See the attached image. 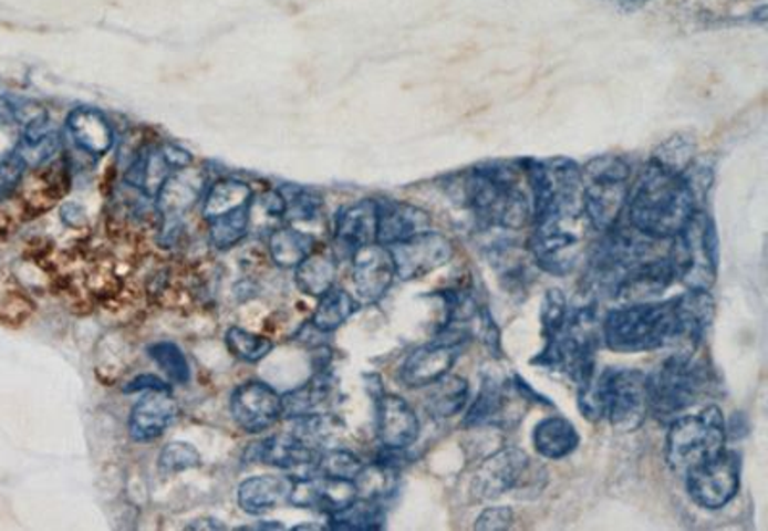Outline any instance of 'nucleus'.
Listing matches in <instances>:
<instances>
[{
  "mask_svg": "<svg viewBox=\"0 0 768 531\" xmlns=\"http://www.w3.org/2000/svg\"><path fill=\"white\" fill-rule=\"evenodd\" d=\"M697 209V200L682 175L650 164L631 190L626 216L632 229L645 237L673 240Z\"/></svg>",
  "mask_w": 768,
  "mask_h": 531,
  "instance_id": "nucleus-1",
  "label": "nucleus"
},
{
  "mask_svg": "<svg viewBox=\"0 0 768 531\" xmlns=\"http://www.w3.org/2000/svg\"><path fill=\"white\" fill-rule=\"evenodd\" d=\"M464 200L480 223L492 229L519 230L532 217V204L519 188L513 167H475L464 180Z\"/></svg>",
  "mask_w": 768,
  "mask_h": 531,
  "instance_id": "nucleus-2",
  "label": "nucleus"
},
{
  "mask_svg": "<svg viewBox=\"0 0 768 531\" xmlns=\"http://www.w3.org/2000/svg\"><path fill=\"white\" fill-rule=\"evenodd\" d=\"M580 410L590 420L608 418L619 431L639 430L647 417L645 374L632 368H608L579 388Z\"/></svg>",
  "mask_w": 768,
  "mask_h": 531,
  "instance_id": "nucleus-3",
  "label": "nucleus"
},
{
  "mask_svg": "<svg viewBox=\"0 0 768 531\" xmlns=\"http://www.w3.org/2000/svg\"><path fill=\"white\" fill-rule=\"evenodd\" d=\"M603 342L616 353H642L678 345V319L673 300L631 303L609 311Z\"/></svg>",
  "mask_w": 768,
  "mask_h": 531,
  "instance_id": "nucleus-4",
  "label": "nucleus"
},
{
  "mask_svg": "<svg viewBox=\"0 0 768 531\" xmlns=\"http://www.w3.org/2000/svg\"><path fill=\"white\" fill-rule=\"evenodd\" d=\"M709 374L692 352L673 353L645 376L647 409L657 420H674L707 392Z\"/></svg>",
  "mask_w": 768,
  "mask_h": 531,
  "instance_id": "nucleus-5",
  "label": "nucleus"
},
{
  "mask_svg": "<svg viewBox=\"0 0 768 531\" xmlns=\"http://www.w3.org/2000/svg\"><path fill=\"white\" fill-rule=\"evenodd\" d=\"M532 190V217L574 221L582 214V169L567 158L529 162L525 169Z\"/></svg>",
  "mask_w": 768,
  "mask_h": 531,
  "instance_id": "nucleus-6",
  "label": "nucleus"
},
{
  "mask_svg": "<svg viewBox=\"0 0 768 531\" xmlns=\"http://www.w3.org/2000/svg\"><path fill=\"white\" fill-rule=\"evenodd\" d=\"M726 449V423L717 405H707L696 415L674 418L668 426L665 459L678 475L713 459Z\"/></svg>",
  "mask_w": 768,
  "mask_h": 531,
  "instance_id": "nucleus-7",
  "label": "nucleus"
},
{
  "mask_svg": "<svg viewBox=\"0 0 768 531\" xmlns=\"http://www.w3.org/2000/svg\"><path fill=\"white\" fill-rule=\"evenodd\" d=\"M631 166L623 158L602 156L582 169V214L595 230L613 229L631 196Z\"/></svg>",
  "mask_w": 768,
  "mask_h": 531,
  "instance_id": "nucleus-8",
  "label": "nucleus"
},
{
  "mask_svg": "<svg viewBox=\"0 0 768 531\" xmlns=\"http://www.w3.org/2000/svg\"><path fill=\"white\" fill-rule=\"evenodd\" d=\"M676 280L688 290H709L718 271V238L710 217L697 209L667 252Z\"/></svg>",
  "mask_w": 768,
  "mask_h": 531,
  "instance_id": "nucleus-9",
  "label": "nucleus"
},
{
  "mask_svg": "<svg viewBox=\"0 0 768 531\" xmlns=\"http://www.w3.org/2000/svg\"><path fill=\"white\" fill-rule=\"evenodd\" d=\"M544 470L530 462L527 452L517 447H504L482 460L471 480V493L479 501H490L506 496L508 491H529L537 493L544 486H538V478H544Z\"/></svg>",
  "mask_w": 768,
  "mask_h": 531,
  "instance_id": "nucleus-10",
  "label": "nucleus"
},
{
  "mask_svg": "<svg viewBox=\"0 0 768 531\" xmlns=\"http://www.w3.org/2000/svg\"><path fill=\"white\" fill-rule=\"evenodd\" d=\"M739 483L741 459L738 452L726 449L686 472L689 499L702 509H725L738 496Z\"/></svg>",
  "mask_w": 768,
  "mask_h": 531,
  "instance_id": "nucleus-11",
  "label": "nucleus"
},
{
  "mask_svg": "<svg viewBox=\"0 0 768 531\" xmlns=\"http://www.w3.org/2000/svg\"><path fill=\"white\" fill-rule=\"evenodd\" d=\"M469 332L464 329H444V336L436 337L433 344L417 347L407 355L399 368V381L407 388H427L452 371L464 352V342Z\"/></svg>",
  "mask_w": 768,
  "mask_h": 531,
  "instance_id": "nucleus-12",
  "label": "nucleus"
},
{
  "mask_svg": "<svg viewBox=\"0 0 768 531\" xmlns=\"http://www.w3.org/2000/svg\"><path fill=\"white\" fill-rule=\"evenodd\" d=\"M571 221H542L535 225L530 235L529 253L538 269L556 277H565L579 263L582 246L569 225Z\"/></svg>",
  "mask_w": 768,
  "mask_h": 531,
  "instance_id": "nucleus-13",
  "label": "nucleus"
},
{
  "mask_svg": "<svg viewBox=\"0 0 768 531\" xmlns=\"http://www.w3.org/2000/svg\"><path fill=\"white\" fill-rule=\"evenodd\" d=\"M396 277L417 280L448 266L454 258V246L440 232H421L417 237L388 246Z\"/></svg>",
  "mask_w": 768,
  "mask_h": 531,
  "instance_id": "nucleus-14",
  "label": "nucleus"
},
{
  "mask_svg": "<svg viewBox=\"0 0 768 531\" xmlns=\"http://www.w3.org/2000/svg\"><path fill=\"white\" fill-rule=\"evenodd\" d=\"M231 415L240 430L261 434L283 418V399L266 382L248 381L232 392Z\"/></svg>",
  "mask_w": 768,
  "mask_h": 531,
  "instance_id": "nucleus-15",
  "label": "nucleus"
},
{
  "mask_svg": "<svg viewBox=\"0 0 768 531\" xmlns=\"http://www.w3.org/2000/svg\"><path fill=\"white\" fill-rule=\"evenodd\" d=\"M320 449L300 441L297 436H271L250 447L247 459L269 467L281 468L292 478H310L318 475Z\"/></svg>",
  "mask_w": 768,
  "mask_h": 531,
  "instance_id": "nucleus-16",
  "label": "nucleus"
},
{
  "mask_svg": "<svg viewBox=\"0 0 768 531\" xmlns=\"http://www.w3.org/2000/svg\"><path fill=\"white\" fill-rule=\"evenodd\" d=\"M394 277L396 269L386 246L375 242L352 256V282L363 302H378L391 290Z\"/></svg>",
  "mask_w": 768,
  "mask_h": 531,
  "instance_id": "nucleus-17",
  "label": "nucleus"
},
{
  "mask_svg": "<svg viewBox=\"0 0 768 531\" xmlns=\"http://www.w3.org/2000/svg\"><path fill=\"white\" fill-rule=\"evenodd\" d=\"M676 280L668 256H655L631 269L619 280L613 295L624 305L655 302Z\"/></svg>",
  "mask_w": 768,
  "mask_h": 531,
  "instance_id": "nucleus-18",
  "label": "nucleus"
},
{
  "mask_svg": "<svg viewBox=\"0 0 768 531\" xmlns=\"http://www.w3.org/2000/svg\"><path fill=\"white\" fill-rule=\"evenodd\" d=\"M419 418L399 395L383 394L377 399V438L384 449L404 451L419 438Z\"/></svg>",
  "mask_w": 768,
  "mask_h": 531,
  "instance_id": "nucleus-19",
  "label": "nucleus"
},
{
  "mask_svg": "<svg viewBox=\"0 0 768 531\" xmlns=\"http://www.w3.org/2000/svg\"><path fill=\"white\" fill-rule=\"evenodd\" d=\"M65 129L73 146L91 158L106 156L116 143V133L108 117L91 106L73 108L65 119Z\"/></svg>",
  "mask_w": 768,
  "mask_h": 531,
  "instance_id": "nucleus-20",
  "label": "nucleus"
},
{
  "mask_svg": "<svg viewBox=\"0 0 768 531\" xmlns=\"http://www.w3.org/2000/svg\"><path fill=\"white\" fill-rule=\"evenodd\" d=\"M179 407L169 392H145L129 415L131 438L137 444H148L162 438L175 423Z\"/></svg>",
  "mask_w": 768,
  "mask_h": 531,
  "instance_id": "nucleus-21",
  "label": "nucleus"
},
{
  "mask_svg": "<svg viewBox=\"0 0 768 531\" xmlns=\"http://www.w3.org/2000/svg\"><path fill=\"white\" fill-rule=\"evenodd\" d=\"M377 242V201L360 200L341 209L334 221V244L344 256H354Z\"/></svg>",
  "mask_w": 768,
  "mask_h": 531,
  "instance_id": "nucleus-22",
  "label": "nucleus"
},
{
  "mask_svg": "<svg viewBox=\"0 0 768 531\" xmlns=\"http://www.w3.org/2000/svg\"><path fill=\"white\" fill-rule=\"evenodd\" d=\"M430 230L425 209L406 201H377V244L394 246Z\"/></svg>",
  "mask_w": 768,
  "mask_h": 531,
  "instance_id": "nucleus-23",
  "label": "nucleus"
},
{
  "mask_svg": "<svg viewBox=\"0 0 768 531\" xmlns=\"http://www.w3.org/2000/svg\"><path fill=\"white\" fill-rule=\"evenodd\" d=\"M678 319V345L682 352H694L702 344L715 316V300L709 290H688L674 298Z\"/></svg>",
  "mask_w": 768,
  "mask_h": 531,
  "instance_id": "nucleus-24",
  "label": "nucleus"
},
{
  "mask_svg": "<svg viewBox=\"0 0 768 531\" xmlns=\"http://www.w3.org/2000/svg\"><path fill=\"white\" fill-rule=\"evenodd\" d=\"M292 476L263 475L248 478L237 489V503L250 517H260L279 504L289 503Z\"/></svg>",
  "mask_w": 768,
  "mask_h": 531,
  "instance_id": "nucleus-25",
  "label": "nucleus"
},
{
  "mask_svg": "<svg viewBox=\"0 0 768 531\" xmlns=\"http://www.w3.org/2000/svg\"><path fill=\"white\" fill-rule=\"evenodd\" d=\"M532 441L538 455H542L544 459L561 460L579 447L580 436L569 418L553 415L537 424Z\"/></svg>",
  "mask_w": 768,
  "mask_h": 531,
  "instance_id": "nucleus-26",
  "label": "nucleus"
},
{
  "mask_svg": "<svg viewBox=\"0 0 768 531\" xmlns=\"http://www.w3.org/2000/svg\"><path fill=\"white\" fill-rule=\"evenodd\" d=\"M339 273L333 252L315 248L308 258L294 269V282L302 294L320 298L334 287Z\"/></svg>",
  "mask_w": 768,
  "mask_h": 531,
  "instance_id": "nucleus-27",
  "label": "nucleus"
},
{
  "mask_svg": "<svg viewBox=\"0 0 768 531\" xmlns=\"http://www.w3.org/2000/svg\"><path fill=\"white\" fill-rule=\"evenodd\" d=\"M333 394V378L325 371L313 374L312 381L305 382L304 386L292 389L289 394L281 395L283 399V418L297 420V418L308 417L318 413L323 407L329 397Z\"/></svg>",
  "mask_w": 768,
  "mask_h": 531,
  "instance_id": "nucleus-28",
  "label": "nucleus"
},
{
  "mask_svg": "<svg viewBox=\"0 0 768 531\" xmlns=\"http://www.w3.org/2000/svg\"><path fill=\"white\" fill-rule=\"evenodd\" d=\"M269 258L281 269H297L318 248V240L304 230L279 227L269 235Z\"/></svg>",
  "mask_w": 768,
  "mask_h": 531,
  "instance_id": "nucleus-29",
  "label": "nucleus"
},
{
  "mask_svg": "<svg viewBox=\"0 0 768 531\" xmlns=\"http://www.w3.org/2000/svg\"><path fill=\"white\" fill-rule=\"evenodd\" d=\"M255 201V188L239 179H219L208 187L203 198V216L206 221L225 216L229 211L250 206Z\"/></svg>",
  "mask_w": 768,
  "mask_h": 531,
  "instance_id": "nucleus-30",
  "label": "nucleus"
},
{
  "mask_svg": "<svg viewBox=\"0 0 768 531\" xmlns=\"http://www.w3.org/2000/svg\"><path fill=\"white\" fill-rule=\"evenodd\" d=\"M469 402V382L461 376L446 374L440 381L430 384L427 395V410L438 420L456 417Z\"/></svg>",
  "mask_w": 768,
  "mask_h": 531,
  "instance_id": "nucleus-31",
  "label": "nucleus"
},
{
  "mask_svg": "<svg viewBox=\"0 0 768 531\" xmlns=\"http://www.w3.org/2000/svg\"><path fill=\"white\" fill-rule=\"evenodd\" d=\"M357 308L360 305L355 302L354 295L342 288L333 287L326 290L325 294L320 295V302L313 311L310 323L323 334H331L339 331L342 324L349 323L350 316L354 315Z\"/></svg>",
  "mask_w": 768,
  "mask_h": 531,
  "instance_id": "nucleus-32",
  "label": "nucleus"
},
{
  "mask_svg": "<svg viewBox=\"0 0 768 531\" xmlns=\"http://www.w3.org/2000/svg\"><path fill=\"white\" fill-rule=\"evenodd\" d=\"M384 520H386V514H384V509L378 501L357 497L349 507L331 514L326 528L329 530L355 531L383 530Z\"/></svg>",
  "mask_w": 768,
  "mask_h": 531,
  "instance_id": "nucleus-33",
  "label": "nucleus"
},
{
  "mask_svg": "<svg viewBox=\"0 0 768 531\" xmlns=\"http://www.w3.org/2000/svg\"><path fill=\"white\" fill-rule=\"evenodd\" d=\"M252 204L208 221V237H210V244L216 250L219 252L232 250L235 246H239L248 237L250 223H252Z\"/></svg>",
  "mask_w": 768,
  "mask_h": 531,
  "instance_id": "nucleus-34",
  "label": "nucleus"
},
{
  "mask_svg": "<svg viewBox=\"0 0 768 531\" xmlns=\"http://www.w3.org/2000/svg\"><path fill=\"white\" fill-rule=\"evenodd\" d=\"M506 409V392L500 384L494 381H485L477 399L473 403L464 418L465 428H482L486 424H492Z\"/></svg>",
  "mask_w": 768,
  "mask_h": 531,
  "instance_id": "nucleus-35",
  "label": "nucleus"
},
{
  "mask_svg": "<svg viewBox=\"0 0 768 531\" xmlns=\"http://www.w3.org/2000/svg\"><path fill=\"white\" fill-rule=\"evenodd\" d=\"M225 345H227V350H229L235 360L250 363V365H256V363L266 360L269 353L273 352V347H276L273 340L255 334V332L245 331L240 326L227 329V332H225Z\"/></svg>",
  "mask_w": 768,
  "mask_h": 531,
  "instance_id": "nucleus-36",
  "label": "nucleus"
},
{
  "mask_svg": "<svg viewBox=\"0 0 768 531\" xmlns=\"http://www.w3.org/2000/svg\"><path fill=\"white\" fill-rule=\"evenodd\" d=\"M284 198V219L290 223H310L321 216L323 198L310 188L287 185L279 188Z\"/></svg>",
  "mask_w": 768,
  "mask_h": 531,
  "instance_id": "nucleus-37",
  "label": "nucleus"
},
{
  "mask_svg": "<svg viewBox=\"0 0 768 531\" xmlns=\"http://www.w3.org/2000/svg\"><path fill=\"white\" fill-rule=\"evenodd\" d=\"M146 353L156 365L160 366L167 381H172L174 384H189L190 378H193L189 360L179 345L167 342V340L154 342L146 347Z\"/></svg>",
  "mask_w": 768,
  "mask_h": 531,
  "instance_id": "nucleus-38",
  "label": "nucleus"
},
{
  "mask_svg": "<svg viewBox=\"0 0 768 531\" xmlns=\"http://www.w3.org/2000/svg\"><path fill=\"white\" fill-rule=\"evenodd\" d=\"M694 150H696V146L688 137L676 135V137L665 140L657 150L653 152L650 164L660 167L663 171L682 175L694 162Z\"/></svg>",
  "mask_w": 768,
  "mask_h": 531,
  "instance_id": "nucleus-39",
  "label": "nucleus"
},
{
  "mask_svg": "<svg viewBox=\"0 0 768 531\" xmlns=\"http://www.w3.org/2000/svg\"><path fill=\"white\" fill-rule=\"evenodd\" d=\"M363 460L355 452L346 449H333V451L321 452L318 462V475L333 480L354 481L362 472Z\"/></svg>",
  "mask_w": 768,
  "mask_h": 531,
  "instance_id": "nucleus-40",
  "label": "nucleus"
},
{
  "mask_svg": "<svg viewBox=\"0 0 768 531\" xmlns=\"http://www.w3.org/2000/svg\"><path fill=\"white\" fill-rule=\"evenodd\" d=\"M203 465V457L195 446L187 441H172L160 451L158 457V470L162 475H179L185 470H193Z\"/></svg>",
  "mask_w": 768,
  "mask_h": 531,
  "instance_id": "nucleus-41",
  "label": "nucleus"
},
{
  "mask_svg": "<svg viewBox=\"0 0 768 531\" xmlns=\"http://www.w3.org/2000/svg\"><path fill=\"white\" fill-rule=\"evenodd\" d=\"M569 311H571V305L567 302L563 292L561 290H548L542 309H540L542 332H544L546 340L558 336L559 332L565 329Z\"/></svg>",
  "mask_w": 768,
  "mask_h": 531,
  "instance_id": "nucleus-42",
  "label": "nucleus"
},
{
  "mask_svg": "<svg viewBox=\"0 0 768 531\" xmlns=\"http://www.w3.org/2000/svg\"><path fill=\"white\" fill-rule=\"evenodd\" d=\"M25 171H28V167L22 159L15 156L14 152H10L7 158L0 159V204L14 196L18 187L22 185Z\"/></svg>",
  "mask_w": 768,
  "mask_h": 531,
  "instance_id": "nucleus-43",
  "label": "nucleus"
},
{
  "mask_svg": "<svg viewBox=\"0 0 768 531\" xmlns=\"http://www.w3.org/2000/svg\"><path fill=\"white\" fill-rule=\"evenodd\" d=\"M515 522L513 509L509 507H488L475 520V530L501 531L509 530Z\"/></svg>",
  "mask_w": 768,
  "mask_h": 531,
  "instance_id": "nucleus-44",
  "label": "nucleus"
},
{
  "mask_svg": "<svg viewBox=\"0 0 768 531\" xmlns=\"http://www.w3.org/2000/svg\"><path fill=\"white\" fill-rule=\"evenodd\" d=\"M138 392H169L166 382L154 374H138L129 384H125L124 394H138Z\"/></svg>",
  "mask_w": 768,
  "mask_h": 531,
  "instance_id": "nucleus-45",
  "label": "nucleus"
},
{
  "mask_svg": "<svg viewBox=\"0 0 768 531\" xmlns=\"http://www.w3.org/2000/svg\"><path fill=\"white\" fill-rule=\"evenodd\" d=\"M160 150L162 154H164V158L167 159V164L174 167L175 171L187 169V167L193 166V162H195L189 150H185V148L174 143H162Z\"/></svg>",
  "mask_w": 768,
  "mask_h": 531,
  "instance_id": "nucleus-46",
  "label": "nucleus"
},
{
  "mask_svg": "<svg viewBox=\"0 0 768 531\" xmlns=\"http://www.w3.org/2000/svg\"><path fill=\"white\" fill-rule=\"evenodd\" d=\"M62 221H64L68 227L72 229H80L83 225H87V214L85 209L81 208L80 204H65L62 208Z\"/></svg>",
  "mask_w": 768,
  "mask_h": 531,
  "instance_id": "nucleus-47",
  "label": "nucleus"
},
{
  "mask_svg": "<svg viewBox=\"0 0 768 531\" xmlns=\"http://www.w3.org/2000/svg\"><path fill=\"white\" fill-rule=\"evenodd\" d=\"M187 530H225V524H221L219 520H214V518H200V520H195L193 524L187 525Z\"/></svg>",
  "mask_w": 768,
  "mask_h": 531,
  "instance_id": "nucleus-48",
  "label": "nucleus"
},
{
  "mask_svg": "<svg viewBox=\"0 0 768 531\" xmlns=\"http://www.w3.org/2000/svg\"><path fill=\"white\" fill-rule=\"evenodd\" d=\"M616 2H623V4H640V2H647V0H616Z\"/></svg>",
  "mask_w": 768,
  "mask_h": 531,
  "instance_id": "nucleus-49",
  "label": "nucleus"
}]
</instances>
